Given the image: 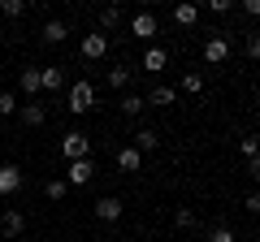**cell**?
<instances>
[{"instance_id":"cell-29","label":"cell","mask_w":260,"mask_h":242,"mask_svg":"<svg viewBox=\"0 0 260 242\" xmlns=\"http://www.w3.org/2000/svg\"><path fill=\"white\" fill-rule=\"evenodd\" d=\"M239 147H243V156H247V160H256V134H247V139H243Z\"/></svg>"},{"instance_id":"cell-12","label":"cell","mask_w":260,"mask_h":242,"mask_svg":"<svg viewBox=\"0 0 260 242\" xmlns=\"http://www.w3.org/2000/svg\"><path fill=\"white\" fill-rule=\"evenodd\" d=\"M65 69L61 65H39V91H61Z\"/></svg>"},{"instance_id":"cell-28","label":"cell","mask_w":260,"mask_h":242,"mask_svg":"<svg viewBox=\"0 0 260 242\" xmlns=\"http://www.w3.org/2000/svg\"><path fill=\"white\" fill-rule=\"evenodd\" d=\"M243 52L256 61V56H260V35H247V39H243Z\"/></svg>"},{"instance_id":"cell-8","label":"cell","mask_w":260,"mask_h":242,"mask_svg":"<svg viewBox=\"0 0 260 242\" xmlns=\"http://www.w3.org/2000/svg\"><path fill=\"white\" fill-rule=\"evenodd\" d=\"M22 182H26V173H22V165H0V195H18Z\"/></svg>"},{"instance_id":"cell-19","label":"cell","mask_w":260,"mask_h":242,"mask_svg":"<svg viewBox=\"0 0 260 242\" xmlns=\"http://www.w3.org/2000/svg\"><path fill=\"white\" fill-rule=\"evenodd\" d=\"M130 74H135L130 65H113L109 69V87H113V91H130Z\"/></svg>"},{"instance_id":"cell-4","label":"cell","mask_w":260,"mask_h":242,"mask_svg":"<svg viewBox=\"0 0 260 242\" xmlns=\"http://www.w3.org/2000/svg\"><path fill=\"white\" fill-rule=\"evenodd\" d=\"M0 233H5V238H22V233H26V212H22V208H5V212H0Z\"/></svg>"},{"instance_id":"cell-27","label":"cell","mask_w":260,"mask_h":242,"mask_svg":"<svg viewBox=\"0 0 260 242\" xmlns=\"http://www.w3.org/2000/svg\"><path fill=\"white\" fill-rule=\"evenodd\" d=\"M208 242H234V229H225V225H217V229H208Z\"/></svg>"},{"instance_id":"cell-20","label":"cell","mask_w":260,"mask_h":242,"mask_svg":"<svg viewBox=\"0 0 260 242\" xmlns=\"http://www.w3.org/2000/svg\"><path fill=\"white\" fill-rule=\"evenodd\" d=\"M174 22H178V26H195V22H200V5H178Z\"/></svg>"},{"instance_id":"cell-6","label":"cell","mask_w":260,"mask_h":242,"mask_svg":"<svg viewBox=\"0 0 260 242\" xmlns=\"http://www.w3.org/2000/svg\"><path fill=\"white\" fill-rule=\"evenodd\" d=\"M121 212H126V204H121L117 195H100L95 199V221L113 225V221H121Z\"/></svg>"},{"instance_id":"cell-17","label":"cell","mask_w":260,"mask_h":242,"mask_svg":"<svg viewBox=\"0 0 260 242\" xmlns=\"http://www.w3.org/2000/svg\"><path fill=\"white\" fill-rule=\"evenodd\" d=\"M117 108L126 112V117H139L148 104H143V95H135V91H121V100H117Z\"/></svg>"},{"instance_id":"cell-14","label":"cell","mask_w":260,"mask_h":242,"mask_svg":"<svg viewBox=\"0 0 260 242\" xmlns=\"http://www.w3.org/2000/svg\"><path fill=\"white\" fill-rule=\"evenodd\" d=\"M117 169H121V173H139V169H143V156H139L135 147H121V151H117Z\"/></svg>"},{"instance_id":"cell-15","label":"cell","mask_w":260,"mask_h":242,"mask_svg":"<svg viewBox=\"0 0 260 242\" xmlns=\"http://www.w3.org/2000/svg\"><path fill=\"white\" fill-rule=\"evenodd\" d=\"M65 35H70V26H65V22H44V30H39V39H44V44H65Z\"/></svg>"},{"instance_id":"cell-30","label":"cell","mask_w":260,"mask_h":242,"mask_svg":"<svg viewBox=\"0 0 260 242\" xmlns=\"http://www.w3.org/2000/svg\"><path fill=\"white\" fill-rule=\"evenodd\" d=\"M208 9H213V13H230L234 5H230V0H208Z\"/></svg>"},{"instance_id":"cell-9","label":"cell","mask_w":260,"mask_h":242,"mask_svg":"<svg viewBox=\"0 0 260 242\" xmlns=\"http://www.w3.org/2000/svg\"><path fill=\"white\" fill-rule=\"evenodd\" d=\"M225 56H230V39H225V35H208L204 39V61H208V65H221Z\"/></svg>"},{"instance_id":"cell-7","label":"cell","mask_w":260,"mask_h":242,"mask_svg":"<svg viewBox=\"0 0 260 242\" xmlns=\"http://www.w3.org/2000/svg\"><path fill=\"white\" fill-rule=\"evenodd\" d=\"M95 177V160H74V165H65V186H87Z\"/></svg>"},{"instance_id":"cell-13","label":"cell","mask_w":260,"mask_h":242,"mask_svg":"<svg viewBox=\"0 0 260 242\" xmlns=\"http://www.w3.org/2000/svg\"><path fill=\"white\" fill-rule=\"evenodd\" d=\"M165 65H169V52H165V48H148V52H143V69H148V74H160Z\"/></svg>"},{"instance_id":"cell-1","label":"cell","mask_w":260,"mask_h":242,"mask_svg":"<svg viewBox=\"0 0 260 242\" xmlns=\"http://www.w3.org/2000/svg\"><path fill=\"white\" fill-rule=\"evenodd\" d=\"M61 160L74 165V160H91V139L83 130H65L61 134Z\"/></svg>"},{"instance_id":"cell-23","label":"cell","mask_w":260,"mask_h":242,"mask_svg":"<svg viewBox=\"0 0 260 242\" xmlns=\"http://www.w3.org/2000/svg\"><path fill=\"white\" fill-rule=\"evenodd\" d=\"M26 0H0V13H5V18H26Z\"/></svg>"},{"instance_id":"cell-25","label":"cell","mask_w":260,"mask_h":242,"mask_svg":"<svg viewBox=\"0 0 260 242\" xmlns=\"http://www.w3.org/2000/svg\"><path fill=\"white\" fill-rule=\"evenodd\" d=\"M0 117H18V95L0 91Z\"/></svg>"},{"instance_id":"cell-5","label":"cell","mask_w":260,"mask_h":242,"mask_svg":"<svg viewBox=\"0 0 260 242\" xmlns=\"http://www.w3.org/2000/svg\"><path fill=\"white\" fill-rule=\"evenodd\" d=\"M156 30H160V22H156V13H135L130 18V39H156Z\"/></svg>"},{"instance_id":"cell-24","label":"cell","mask_w":260,"mask_h":242,"mask_svg":"<svg viewBox=\"0 0 260 242\" xmlns=\"http://www.w3.org/2000/svg\"><path fill=\"white\" fill-rule=\"evenodd\" d=\"M182 91L200 95V91H204V74H195V69H186V74H182Z\"/></svg>"},{"instance_id":"cell-18","label":"cell","mask_w":260,"mask_h":242,"mask_svg":"<svg viewBox=\"0 0 260 242\" xmlns=\"http://www.w3.org/2000/svg\"><path fill=\"white\" fill-rule=\"evenodd\" d=\"M18 91L26 95V100H35V95H39V69H22V78H18Z\"/></svg>"},{"instance_id":"cell-3","label":"cell","mask_w":260,"mask_h":242,"mask_svg":"<svg viewBox=\"0 0 260 242\" xmlns=\"http://www.w3.org/2000/svg\"><path fill=\"white\" fill-rule=\"evenodd\" d=\"M78 52H83V61H104V56H109V35H100V30H91V35H83V44H78Z\"/></svg>"},{"instance_id":"cell-2","label":"cell","mask_w":260,"mask_h":242,"mask_svg":"<svg viewBox=\"0 0 260 242\" xmlns=\"http://www.w3.org/2000/svg\"><path fill=\"white\" fill-rule=\"evenodd\" d=\"M65 108L74 112V117L91 112V108H95V87L87 83V78H83V83H74V87H70V95H65Z\"/></svg>"},{"instance_id":"cell-26","label":"cell","mask_w":260,"mask_h":242,"mask_svg":"<svg viewBox=\"0 0 260 242\" xmlns=\"http://www.w3.org/2000/svg\"><path fill=\"white\" fill-rule=\"evenodd\" d=\"M174 221H178V229H191V225H195V212H191V208H178Z\"/></svg>"},{"instance_id":"cell-16","label":"cell","mask_w":260,"mask_h":242,"mask_svg":"<svg viewBox=\"0 0 260 242\" xmlns=\"http://www.w3.org/2000/svg\"><path fill=\"white\" fill-rule=\"evenodd\" d=\"M143 104H156V108H169V104H178V91H174V87H152Z\"/></svg>"},{"instance_id":"cell-11","label":"cell","mask_w":260,"mask_h":242,"mask_svg":"<svg viewBox=\"0 0 260 242\" xmlns=\"http://www.w3.org/2000/svg\"><path fill=\"white\" fill-rule=\"evenodd\" d=\"M18 117H22V126L35 130V126H44V121H48V108H44V104H35V100H26V104H18Z\"/></svg>"},{"instance_id":"cell-10","label":"cell","mask_w":260,"mask_h":242,"mask_svg":"<svg viewBox=\"0 0 260 242\" xmlns=\"http://www.w3.org/2000/svg\"><path fill=\"white\" fill-rule=\"evenodd\" d=\"M130 147L139 151V156H148V151L160 147V134L152 130V126H139V130H135V139H130Z\"/></svg>"},{"instance_id":"cell-22","label":"cell","mask_w":260,"mask_h":242,"mask_svg":"<svg viewBox=\"0 0 260 242\" xmlns=\"http://www.w3.org/2000/svg\"><path fill=\"white\" fill-rule=\"evenodd\" d=\"M44 195L52 199V204H56V199H65V195H70V186H65V177H48V182H44Z\"/></svg>"},{"instance_id":"cell-21","label":"cell","mask_w":260,"mask_h":242,"mask_svg":"<svg viewBox=\"0 0 260 242\" xmlns=\"http://www.w3.org/2000/svg\"><path fill=\"white\" fill-rule=\"evenodd\" d=\"M121 22H126V18H121V9H117V5H109V9L100 13V35H104V30H117Z\"/></svg>"}]
</instances>
